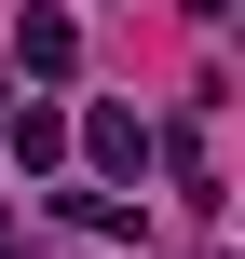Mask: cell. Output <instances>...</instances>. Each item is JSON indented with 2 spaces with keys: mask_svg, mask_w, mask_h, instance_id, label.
Masks as SVG:
<instances>
[{
  "mask_svg": "<svg viewBox=\"0 0 245 259\" xmlns=\"http://www.w3.org/2000/svg\"><path fill=\"white\" fill-rule=\"evenodd\" d=\"M68 150H82L95 178H150V150H164V137H150L123 96H109V109H82V123H68Z\"/></svg>",
  "mask_w": 245,
  "mask_h": 259,
  "instance_id": "obj_1",
  "label": "cell"
},
{
  "mask_svg": "<svg viewBox=\"0 0 245 259\" xmlns=\"http://www.w3.org/2000/svg\"><path fill=\"white\" fill-rule=\"evenodd\" d=\"M0 150H14V178H55V164H68V109H55V96L0 109Z\"/></svg>",
  "mask_w": 245,
  "mask_h": 259,
  "instance_id": "obj_2",
  "label": "cell"
},
{
  "mask_svg": "<svg viewBox=\"0 0 245 259\" xmlns=\"http://www.w3.org/2000/svg\"><path fill=\"white\" fill-rule=\"evenodd\" d=\"M14 68H41V82H68V68H82V27H68L55 0H27V14H14Z\"/></svg>",
  "mask_w": 245,
  "mask_h": 259,
  "instance_id": "obj_3",
  "label": "cell"
},
{
  "mask_svg": "<svg viewBox=\"0 0 245 259\" xmlns=\"http://www.w3.org/2000/svg\"><path fill=\"white\" fill-rule=\"evenodd\" d=\"M191 14H232V0H191Z\"/></svg>",
  "mask_w": 245,
  "mask_h": 259,
  "instance_id": "obj_4",
  "label": "cell"
},
{
  "mask_svg": "<svg viewBox=\"0 0 245 259\" xmlns=\"http://www.w3.org/2000/svg\"><path fill=\"white\" fill-rule=\"evenodd\" d=\"M0 232H14V205H0Z\"/></svg>",
  "mask_w": 245,
  "mask_h": 259,
  "instance_id": "obj_5",
  "label": "cell"
}]
</instances>
